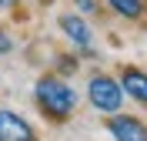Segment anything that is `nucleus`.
I'll return each instance as SVG.
<instances>
[{
    "instance_id": "3",
    "label": "nucleus",
    "mask_w": 147,
    "mask_h": 141,
    "mask_svg": "<svg viewBox=\"0 0 147 141\" xmlns=\"http://www.w3.org/2000/svg\"><path fill=\"white\" fill-rule=\"evenodd\" d=\"M107 134L114 141H147V121L137 114H110L107 118Z\"/></svg>"
},
{
    "instance_id": "11",
    "label": "nucleus",
    "mask_w": 147,
    "mask_h": 141,
    "mask_svg": "<svg viewBox=\"0 0 147 141\" xmlns=\"http://www.w3.org/2000/svg\"><path fill=\"white\" fill-rule=\"evenodd\" d=\"M17 3H20V0H0V10H13Z\"/></svg>"
},
{
    "instance_id": "9",
    "label": "nucleus",
    "mask_w": 147,
    "mask_h": 141,
    "mask_svg": "<svg viewBox=\"0 0 147 141\" xmlns=\"http://www.w3.org/2000/svg\"><path fill=\"white\" fill-rule=\"evenodd\" d=\"M74 3H77V14L80 17H94L97 14V0H74Z\"/></svg>"
},
{
    "instance_id": "6",
    "label": "nucleus",
    "mask_w": 147,
    "mask_h": 141,
    "mask_svg": "<svg viewBox=\"0 0 147 141\" xmlns=\"http://www.w3.org/2000/svg\"><path fill=\"white\" fill-rule=\"evenodd\" d=\"M120 87H124V94H127L134 104H140V108H147V71L137 64H124L117 74Z\"/></svg>"
},
{
    "instance_id": "2",
    "label": "nucleus",
    "mask_w": 147,
    "mask_h": 141,
    "mask_svg": "<svg viewBox=\"0 0 147 141\" xmlns=\"http://www.w3.org/2000/svg\"><path fill=\"white\" fill-rule=\"evenodd\" d=\"M87 101H90L94 111L100 114H117L120 108H124V101H127V94H124V87H120L117 77L110 74H90V81H87Z\"/></svg>"
},
{
    "instance_id": "8",
    "label": "nucleus",
    "mask_w": 147,
    "mask_h": 141,
    "mask_svg": "<svg viewBox=\"0 0 147 141\" xmlns=\"http://www.w3.org/2000/svg\"><path fill=\"white\" fill-rule=\"evenodd\" d=\"M77 67H80V57H74V54H60V57H57V71H54V74L70 77Z\"/></svg>"
},
{
    "instance_id": "4",
    "label": "nucleus",
    "mask_w": 147,
    "mask_h": 141,
    "mask_svg": "<svg viewBox=\"0 0 147 141\" xmlns=\"http://www.w3.org/2000/svg\"><path fill=\"white\" fill-rule=\"evenodd\" d=\"M57 27H60V34L77 47V54L87 50V47H94V30H90V24H87V17H80V14H60V17H57Z\"/></svg>"
},
{
    "instance_id": "1",
    "label": "nucleus",
    "mask_w": 147,
    "mask_h": 141,
    "mask_svg": "<svg viewBox=\"0 0 147 141\" xmlns=\"http://www.w3.org/2000/svg\"><path fill=\"white\" fill-rule=\"evenodd\" d=\"M34 104L47 121H67L77 111L80 97H77L74 84H67V77L44 74V77H37V84H34Z\"/></svg>"
},
{
    "instance_id": "13",
    "label": "nucleus",
    "mask_w": 147,
    "mask_h": 141,
    "mask_svg": "<svg viewBox=\"0 0 147 141\" xmlns=\"http://www.w3.org/2000/svg\"><path fill=\"white\" fill-rule=\"evenodd\" d=\"M144 3H147V0H144Z\"/></svg>"
},
{
    "instance_id": "5",
    "label": "nucleus",
    "mask_w": 147,
    "mask_h": 141,
    "mask_svg": "<svg viewBox=\"0 0 147 141\" xmlns=\"http://www.w3.org/2000/svg\"><path fill=\"white\" fill-rule=\"evenodd\" d=\"M0 141H37V131L13 108H0Z\"/></svg>"
},
{
    "instance_id": "7",
    "label": "nucleus",
    "mask_w": 147,
    "mask_h": 141,
    "mask_svg": "<svg viewBox=\"0 0 147 141\" xmlns=\"http://www.w3.org/2000/svg\"><path fill=\"white\" fill-rule=\"evenodd\" d=\"M110 14H117L120 20H144L147 17V3L144 0H104Z\"/></svg>"
},
{
    "instance_id": "10",
    "label": "nucleus",
    "mask_w": 147,
    "mask_h": 141,
    "mask_svg": "<svg viewBox=\"0 0 147 141\" xmlns=\"http://www.w3.org/2000/svg\"><path fill=\"white\" fill-rule=\"evenodd\" d=\"M10 50H13V37L0 27V54H10Z\"/></svg>"
},
{
    "instance_id": "12",
    "label": "nucleus",
    "mask_w": 147,
    "mask_h": 141,
    "mask_svg": "<svg viewBox=\"0 0 147 141\" xmlns=\"http://www.w3.org/2000/svg\"><path fill=\"white\" fill-rule=\"evenodd\" d=\"M40 3H50V0H40Z\"/></svg>"
}]
</instances>
